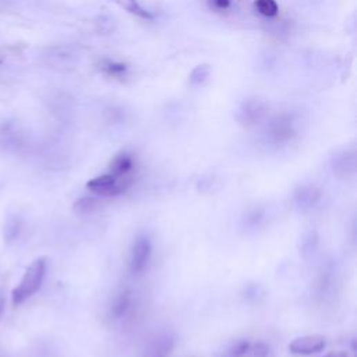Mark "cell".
<instances>
[{
  "label": "cell",
  "instance_id": "obj_18",
  "mask_svg": "<svg viewBox=\"0 0 357 357\" xmlns=\"http://www.w3.org/2000/svg\"><path fill=\"white\" fill-rule=\"evenodd\" d=\"M5 307H6L5 296H3L2 292H0V317H2V314H3V311H5Z\"/></svg>",
  "mask_w": 357,
  "mask_h": 357
},
{
  "label": "cell",
  "instance_id": "obj_12",
  "mask_svg": "<svg viewBox=\"0 0 357 357\" xmlns=\"http://www.w3.org/2000/svg\"><path fill=\"white\" fill-rule=\"evenodd\" d=\"M21 230V220L19 216H9L5 223V241L8 243L15 242Z\"/></svg>",
  "mask_w": 357,
  "mask_h": 357
},
{
  "label": "cell",
  "instance_id": "obj_5",
  "mask_svg": "<svg viewBox=\"0 0 357 357\" xmlns=\"http://www.w3.org/2000/svg\"><path fill=\"white\" fill-rule=\"evenodd\" d=\"M46 58L49 59L51 66H53L55 69H63V70L73 69L80 59L77 51L70 46L53 48V49H51V52Z\"/></svg>",
  "mask_w": 357,
  "mask_h": 357
},
{
  "label": "cell",
  "instance_id": "obj_11",
  "mask_svg": "<svg viewBox=\"0 0 357 357\" xmlns=\"http://www.w3.org/2000/svg\"><path fill=\"white\" fill-rule=\"evenodd\" d=\"M99 207H101V204L95 197L87 195V197H81L80 200L76 201L74 212L77 215L87 216V215H92L94 212H96L99 209Z\"/></svg>",
  "mask_w": 357,
  "mask_h": 357
},
{
  "label": "cell",
  "instance_id": "obj_1",
  "mask_svg": "<svg viewBox=\"0 0 357 357\" xmlns=\"http://www.w3.org/2000/svg\"><path fill=\"white\" fill-rule=\"evenodd\" d=\"M46 259L40 257L27 268L20 284L15 288L12 293V300L15 306L23 304L42 288L46 275Z\"/></svg>",
  "mask_w": 357,
  "mask_h": 357
},
{
  "label": "cell",
  "instance_id": "obj_7",
  "mask_svg": "<svg viewBox=\"0 0 357 357\" xmlns=\"http://www.w3.org/2000/svg\"><path fill=\"white\" fill-rule=\"evenodd\" d=\"M332 169L336 175L349 177L356 172V153L354 150H346L335 155L332 159Z\"/></svg>",
  "mask_w": 357,
  "mask_h": 357
},
{
  "label": "cell",
  "instance_id": "obj_4",
  "mask_svg": "<svg viewBox=\"0 0 357 357\" xmlns=\"http://www.w3.org/2000/svg\"><path fill=\"white\" fill-rule=\"evenodd\" d=\"M265 114V103L259 99H249L243 102L239 112H237V121L245 126L257 125Z\"/></svg>",
  "mask_w": 357,
  "mask_h": 357
},
{
  "label": "cell",
  "instance_id": "obj_10",
  "mask_svg": "<svg viewBox=\"0 0 357 357\" xmlns=\"http://www.w3.org/2000/svg\"><path fill=\"white\" fill-rule=\"evenodd\" d=\"M114 3L121 6L122 9H125L129 15H133L141 20H153L154 15H151V12H148L147 9H144L139 0H114Z\"/></svg>",
  "mask_w": 357,
  "mask_h": 357
},
{
  "label": "cell",
  "instance_id": "obj_3",
  "mask_svg": "<svg viewBox=\"0 0 357 357\" xmlns=\"http://www.w3.org/2000/svg\"><path fill=\"white\" fill-rule=\"evenodd\" d=\"M153 254V246L147 236H141L134 242L130 260H129V270L133 275L141 274L150 264Z\"/></svg>",
  "mask_w": 357,
  "mask_h": 357
},
{
  "label": "cell",
  "instance_id": "obj_9",
  "mask_svg": "<svg viewBox=\"0 0 357 357\" xmlns=\"http://www.w3.org/2000/svg\"><path fill=\"white\" fill-rule=\"evenodd\" d=\"M293 123L288 116H279L271 125L270 134L275 143H282L288 141L293 136Z\"/></svg>",
  "mask_w": 357,
  "mask_h": 357
},
{
  "label": "cell",
  "instance_id": "obj_14",
  "mask_svg": "<svg viewBox=\"0 0 357 357\" xmlns=\"http://www.w3.org/2000/svg\"><path fill=\"white\" fill-rule=\"evenodd\" d=\"M256 8L265 17H275L279 12L275 0H256Z\"/></svg>",
  "mask_w": 357,
  "mask_h": 357
},
{
  "label": "cell",
  "instance_id": "obj_17",
  "mask_svg": "<svg viewBox=\"0 0 357 357\" xmlns=\"http://www.w3.org/2000/svg\"><path fill=\"white\" fill-rule=\"evenodd\" d=\"M211 3L216 10H220V12L230 8V0H211Z\"/></svg>",
  "mask_w": 357,
  "mask_h": 357
},
{
  "label": "cell",
  "instance_id": "obj_8",
  "mask_svg": "<svg viewBox=\"0 0 357 357\" xmlns=\"http://www.w3.org/2000/svg\"><path fill=\"white\" fill-rule=\"evenodd\" d=\"M133 169H134V159L132 158V155L122 153L112 161L109 166V173H112L116 177L132 180Z\"/></svg>",
  "mask_w": 357,
  "mask_h": 357
},
{
  "label": "cell",
  "instance_id": "obj_6",
  "mask_svg": "<svg viewBox=\"0 0 357 357\" xmlns=\"http://www.w3.org/2000/svg\"><path fill=\"white\" fill-rule=\"evenodd\" d=\"M325 347V338L321 335H304L296 338L290 345L289 349L295 354H313L324 350Z\"/></svg>",
  "mask_w": 357,
  "mask_h": 357
},
{
  "label": "cell",
  "instance_id": "obj_13",
  "mask_svg": "<svg viewBox=\"0 0 357 357\" xmlns=\"http://www.w3.org/2000/svg\"><path fill=\"white\" fill-rule=\"evenodd\" d=\"M129 306H130V297H129V293H122L121 296H119L116 300H114V304L112 307V311H113V315L116 318H121L126 314V311L129 310Z\"/></svg>",
  "mask_w": 357,
  "mask_h": 357
},
{
  "label": "cell",
  "instance_id": "obj_2",
  "mask_svg": "<svg viewBox=\"0 0 357 357\" xmlns=\"http://www.w3.org/2000/svg\"><path fill=\"white\" fill-rule=\"evenodd\" d=\"M132 180L129 179H121L116 177L112 173H103L92 180L88 182L87 187L88 190L98 197H114L126 191V189L130 186Z\"/></svg>",
  "mask_w": 357,
  "mask_h": 357
},
{
  "label": "cell",
  "instance_id": "obj_15",
  "mask_svg": "<svg viewBox=\"0 0 357 357\" xmlns=\"http://www.w3.org/2000/svg\"><path fill=\"white\" fill-rule=\"evenodd\" d=\"M102 70L112 77H121L122 74L126 73V66L122 63H116V62H110V60H105L102 63Z\"/></svg>",
  "mask_w": 357,
  "mask_h": 357
},
{
  "label": "cell",
  "instance_id": "obj_16",
  "mask_svg": "<svg viewBox=\"0 0 357 357\" xmlns=\"http://www.w3.org/2000/svg\"><path fill=\"white\" fill-rule=\"evenodd\" d=\"M95 26H96V31H98L99 34H105V35L109 34V33H112L113 28H114L113 20L109 19V17H106V16L99 17L98 21L95 23Z\"/></svg>",
  "mask_w": 357,
  "mask_h": 357
}]
</instances>
